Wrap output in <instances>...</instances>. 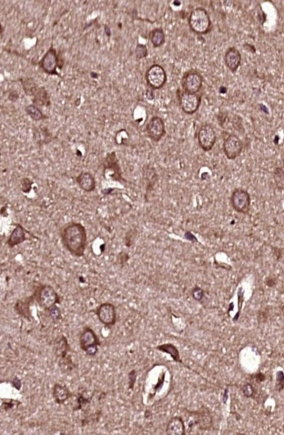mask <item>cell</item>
<instances>
[{"instance_id":"obj_1","label":"cell","mask_w":284,"mask_h":435,"mask_svg":"<svg viewBox=\"0 0 284 435\" xmlns=\"http://www.w3.org/2000/svg\"><path fill=\"white\" fill-rule=\"evenodd\" d=\"M60 237L63 246L72 256H84L88 246L86 228L78 222L71 221L63 225L60 230Z\"/></svg>"},{"instance_id":"obj_2","label":"cell","mask_w":284,"mask_h":435,"mask_svg":"<svg viewBox=\"0 0 284 435\" xmlns=\"http://www.w3.org/2000/svg\"><path fill=\"white\" fill-rule=\"evenodd\" d=\"M188 22L191 30L197 34L208 33L211 28V22L209 13L203 7L194 9L189 15Z\"/></svg>"},{"instance_id":"obj_3","label":"cell","mask_w":284,"mask_h":435,"mask_svg":"<svg viewBox=\"0 0 284 435\" xmlns=\"http://www.w3.org/2000/svg\"><path fill=\"white\" fill-rule=\"evenodd\" d=\"M80 347L88 356H96L99 346H101L100 338L94 331L89 326H85L80 334Z\"/></svg>"},{"instance_id":"obj_4","label":"cell","mask_w":284,"mask_h":435,"mask_svg":"<svg viewBox=\"0 0 284 435\" xmlns=\"http://www.w3.org/2000/svg\"><path fill=\"white\" fill-rule=\"evenodd\" d=\"M34 295L39 305L47 311L52 306L60 304L61 302L60 294L49 285H41L35 290Z\"/></svg>"},{"instance_id":"obj_5","label":"cell","mask_w":284,"mask_h":435,"mask_svg":"<svg viewBox=\"0 0 284 435\" xmlns=\"http://www.w3.org/2000/svg\"><path fill=\"white\" fill-rule=\"evenodd\" d=\"M93 312L99 321L106 328L111 329L116 324L118 320L116 307L110 302L101 303L93 310Z\"/></svg>"},{"instance_id":"obj_6","label":"cell","mask_w":284,"mask_h":435,"mask_svg":"<svg viewBox=\"0 0 284 435\" xmlns=\"http://www.w3.org/2000/svg\"><path fill=\"white\" fill-rule=\"evenodd\" d=\"M144 76L149 88L154 91L163 88L167 81L165 70L159 64L152 65L149 67Z\"/></svg>"},{"instance_id":"obj_7","label":"cell","mask_w":284,"mask_h":435,"mask_svg":"<svg viewBox=\"0 0 284 435\" xmlns=\"http://www.w3.org/2000/svg\"><path fill=\"white\" fill-rule=\"evenodd\" d=\"M103 173L105 176L108 175L114 181L126 182V180L123 178L122 171L115 151L107 153L103 162Z\"/></svg>"},{"instance_id":"obj_8","label":"cell","mask_w":284,"mask_h":435,"mask_svg":"<svg viewBox=\"0 0 284 435\" xmlns=\"http://www.w3.org/2000/svg\"><path fill=\"white\" fill-rule=\"evenodd\" d=\"M231 203L234 210L240 214H248L251 206L250 194L243 188L234 190L231 196Z\"/></svg>"},{"instance_id":"obj_9","label":"cell","mask_w":284,"mask_h":435,"mask_svg":"<svg viewBox=\"0 0 284 435\" xmlns=\"http://www.w3.org/2000/svg\"><path fill=\"white\" fill-rule=\"evenodd\" d=\"M179 106L182 110L187 115L195 114L199 110L202 102L200 94L183 92L178 93Z\"/></svg>"},{"instance_id":"obj_10","label":"cell","mask_w":284,"mask_h":435,"mask_svg":"<svg viewBox=\"0 0 284 435\" xmlns=\"http://www.w3.org/2000/svg\"><path fill=\"white\" fill-rule=\"evenodd\" d=\"M197 138L200 146L205 152L210 151L213 149L217 139L213 127L209 124L201 126Z\"/></svg>"},{"instance_id":"obj_11","label":"cell","mask_w":284,"mask_h":435,"mask_svg":"<svg viewBox=\"0 0 284 435\" xmlns=\"http://www.w3.org/2000/svg\"><path fill=\"white\" fill-rule=\"evenodd\" d=\"M203 83V78L200 72L195 70L188 71L182 79V87L184 92L197 94L200 92Z\"/></svg>"},{"instance_id":"obj_12","label":"cell","mask_w":284,"mask_h":435,"mask_svg":"<svg viewBox=\"0 0 284 435\" xmlns=\"http://www.w3.org/2000/svg\"><path fill=\"white\" fill-rule=\"evenodd\" d=\"M146 131L151 141L159 143L166 134L164 120L160 116H153L146 125Z\"/></svg>"},{"instance_id":"obj_13","label":"cell","mask_w":284,"mask_h":435,"mask_svg":"<svg viewBox=\"0 0 284 435\" xmlns=\"http://www.w3.org/2000/svg\"><path fill=\"white\" fill-rule=\"evenodd\" d=\"M60 61L59 56L57 53L56 49L52 45L39 62V65L45 73L50 75L60 76L57 71V67L60 69L61 67Z\"/></svg>"},{"instance_id":"obj_14","label":"cell","mask_w":284,"mask_h":435,"mask_svg":"<svg viewBox=\"0 0 284 435\" xmlns=\"http://www.w3.org/2000/svg\"><path fill=\"white\" fill-rule=\"evenodd\" d=\"M243 148L244 144L236 134H230L224 140L223 145V151L229 160H236L241 155Z\"/></svg>"},{"instance_id":"obj_15","label":"cell","mask_w":284,"mask_h":435,"mask_svg":"<svg viewBox=\"0 0 284 435\" xmlns=\"http://www.w3.org/2000/svg\"><path fill=\"white\" fill-rule=\"evenodd\" d=\"M71 351V347L68 339L64 335L58 337L54 342V352L55 355L59 359L60 365H73L71 356L69 353Z\"/></svg>"},{"instance_id":"obj_16","label":"cell","mask_w":284,"mask_h":435,"mask_svg":"<svg viewBox=\"0 0 284 435\" xmlns=\"http://www.w3.org/2000/svg\"><path fill=\"white\" fill-rule=\"evenodd\" d=\"M76 182L79 188L85 193H90L95 191L97 182L95 178L89 172L82 171L76 177Z\"/></svg>"},{"instance_id":"obj_17","label":"cell","mask_w":284,"mask_h":435,"mask_svg":"<svg viewBox=\"0 0 284 435\" xmlns=\"http://www.w3.org/2000/svg\"><path fill=\"white\" fill-rule=\"evenodd\" d=\"M224 62L228 69L235 73L242 62V55L239 49L236 47L229 48L225 53Z\"/></svg>"},{"instance_id":"obj_18","label":"cell","mask_w":284,"mask_h":435,"mask_svg":"<svg viewBox=\"0 0 284 435\" xmlns=\"http://www.w3.org/2000/svg\"><path fill=\"white\" fill-rule=\"evenodd\" d=\"M52 395L57 404L64 405L73 396V394L66 385L56 383L52 389Z\"/></svg>"},{"instance_id":"obj_19","label":"cell","mask_w":284,"mask_h":435,"mask_svg":"<svg viewBox=\"0 0 284 435\" xmlns=\"http://www.w3.org/2000/svg\"><path fill=\"white\" fill-rule=\"evenodd\" d=\"M166 433L168 435H186V429L181 417L174 416L170 419L166 426Z\"/></svg>"},{"instance_id":"obj_20","label":"cell","mask_w":284,"mask_h":435,"mask_svg":"<svg viewBox=\"0 0 284 435\" xmlns=\"http://www.w3.org/2000/svg\"><path fill=\"white\" fill-rule=\"evenodd\" d=\"M26 240L25 229L20 224H17L7 240L6 243L8 247L13 248L23 243Z\"/></svg>"},{"instance_id":"obj_21","label":"cell","mask_w":284,"mask_h":435,"mask_svg":"<svg viewBox=\"0 0 284 435\" xmlns=\"http://www.w3.org/2000/svg\"><path fill=\"white\" fill-rule=\"evenodd\" d=\"M35 299L34 294L32 296L26 297L22 300H18L16 303L15 309L18 314L28 319L30 316V303Z\"/></svg>"},{"instance_id":"obj_22","label":"cell","mask_w":284,"mask_h":435,"mask_svg":"<svg viewBox=\"0 0 284 435\" xmlns=\"http://www.w3.org/2000/svg\"><path fill=\"white\" fill-rule=\"evenodd\" d=\"M149 38L153 48H159L163 46L165 43V35L162 28H157L151 31Z\"/></svg>"},{"instance_id":"obj_23","label":"cell","mask_w":284,"mask_h":435,"mask_svg":"<svg viewBox=\"0 0 284 435\" xmlns=\"http://www.w3.org/2000/svg\"><path fill=\"white\" fill-rule=\"evenodd\" d=\"M155 348L158 351L167 353L174 361L178 362V363H182V361L180 359L178 349L173 344L170 343L162 344V345L157 346Z\"/></svg>"},{"instance_id":"obj_24","label":"cell","mask_w":284,"mask_h":435,"mask_svg":"<svg viewBox=\"0 0 284 435\" xmlns=\"http://www.w3.org/2000/svg\"><path fill=\"white\" fill-rule=\"evenodd\" d=\"M34 96L33 102L38 105L48 106L51 101L46 90L43 88L36 89L32 95Z\"/></svg>"},{"instance_id":"obj_25","label":"cell","mask_w":284,"mask_h":435,"mask_svg":"<svg viewBox=\"0 0 284 435\" xmlns=\"http://www.w3.org/2000/svg\"><path fill=\"white\" fill-rule=\"evenodd\" d=\"M26 111L31 119L35 121H40L47 119V117L44 115L40 108L34 105L27 106Z\"/></svg>"},{"instance_id":"obj_26","label":"cell","mask_w":284,"mask_h":435,"mask_svg":"<svg viewBox=\"0 0 284 435\" xmlns=\"http://www.w3.org/2000/svg\"><path fill=\"white\" fill-rule=\"evenodd\" d=\"M51 319L55 323H58L62 319L60 308L57 305H54L47 310Z\"/></svg>"},{"instance_id":"obj_27","label":"cell","mask_w":284,"mask_h":435,"mask_svg":"<svg viewBox=\"0 0 284 435\" xmlns=\"http://www.w3.org/2000/svg\"><path fill=\"white\" fill-rule=\"evenodd\" d=\"M135 56L137 60L146 58L148 56V50L146 45L138 44L135 49Z\"/></svg>"},{"instance_id":"obj_28","label":"cell","mask_w":284,"mask_h":435,"mask_svg":"<svg viewBox=\"0 0 284 435\" xmlns=\"http://www.w3.org/2000/svg\"><path fill=\"white\" fill-rule=\"evenodd\" d=\"M274 179L279 189H283L284 173L281 168H277L274 171Z\"/></svg>"},{"instance_id":"obj_29","label":"cell","mask_w":284,"mask_h":435,"mask_svg":"<svg viewBox=\"0 0 284 435\" xmlns=\"http://www.w3.org/2000/svg\"><path fill=\"white\" fill-rule=\"evenodd\" d=\"M130 259V256L127 252L121 251L117 254V262L122 267H123Z\"/></svg>"},{"instance_id":"obj_30","label":"cell","mask_w":284,"mask_h":435,"mask_svg":"<svg viewBox=\"0 0 284 435\" xmlns=\"http://www.w3.org/2000/svg\"><path fill=\"white\" fill-rule=\"evenodd\" d=\"M128 388L130 389V390H133L135 384H136L137 378V373L136 370L133 369L130 371L128 375Z\"/></svg>"},{"instance_id":"obj_31","label":"cell","mask_w":284,"mask_h":435,"mask_svg":"<svg viewBox=\"0 0 284 435\" xmlns=\"http://www.w3.org/2000/svg\"><path fill=\"white\" fill-rule=\"evenodd\" d=\"M90 400L88 397H85L83 394H80L78 398V406L76 407V410H82L83 407L86 406L90 403Z\"/></svg>"},{"instance_id":"obj_32","label":"cell","mask_w":284,"mask_h":435,"mask_svg":"<svg viewBox=\"0 0 284 435\" xmlns=\"http://www.w3.org/2000/svg\"><path fill=\"white\" fill-rule=\"evenodd\" d=\"M242 392L245 397L250 398L253 395L254 389L250 384H247L242 388Z\"/></svg>"},{"instance_id":"obj_33","label":"cell","mask_w":284,"mask_h":435,"mask_svg":"<svg viewBox=\"0 0 284 435\" xmlns=\"http://www.w3.org/2000/svg\"><path fill=\"white\" fill-rule=\"evenodd\" d=\"M284 376L283 371H278L277 374V381L278 386L279 387V389H280V391H282L284 388Z\"/></svg>"},{"instance_id":"obj_34","label":"cell","mask_w":284,"mask_h":435,"mask_svg":"<svg viewBox=\"0 0 284 435\" xmlns=\"http://www.w3.org/2000/svg\"><path fill=\"white\" fill-rule=\"evenodd\" d=\"M25 180V181H22V190L25 192V190H27V193H29L31 188V182L28 179Z\"/></svg>"},{"instance_id":"obj_35","label":"cell","mask_w":284,"mask_h":435,"mask_svg":"<svg viewBox=\"0 0 284 435\" xmlns=\"http://www.w3.org/2000/svg\"><path fill=\"white\" fill-rule=\"evenodd\" d=\"M203 291L200 288H196L194 290L193 296L196 300H201L203 297Z\"/></svg>"},{"instance_id":"obj_36","label":"cell","mask_w":284,"mask_h":435,"mask_svg":"<svg viewBox=\"0 0 284 435\" xmlns=\"http://www.w3.org/2000/svg\"><path fill=\"white\" fill-rule=\"evenodd\" d=\"M146 95L147 99H149V100H153V99H155V98L154 90H153L150 88L147 90Z\"/></svg>"},{"instance_id":"obj_37","label":"cell","mask_w":284,"mask_h":435,"mask_svg":"<svg viewBox=\"0 0 284 435\" xmlns=\"http://www.w3.org/2000/svg\"><path fill=\"white\" fill-rule=\"evenodd\" d=\"M228 389H225V392H224V393L223 395V397L224 404H225V403H226V402L227 401V400L228 398Z\"/></svg>"},{"instance_id":"obj_38","label":"cell","mask_w":284,"mask_h":435,"mask_svg":"<svg viewBox=\"0 0 284 435\" xmlns=\"http://www.w3.org/2000/svg\"><path fill=\"white\" fill-rule=\"evenodd\" d=\"M256 377H257V379H258V380H259L260 381V382H264V381L265 379V376L263 374H261V373L257 374Z\"/></svg>"},{"instance_id":"obj_39","label":"cell","mask_w":284,"mask_h":435,"mask_svg":"<svg viewBox=\"0 0 284 435\" xmlns=\"http://www.w3.org/2000/svg\"><path fill=\"white\" fill-rule=\"evenodd\" d=\"M227 92V90L224 87H220L219 89V92L221 94H225Z\"/></svg>"},{"instance_id":"obj_40","label":"cell","mask_w":284,"mask_h":435,"mask_svg":"<svg viewBox=\"0 0 284 435\" xmlns=\"http://www.w3.org/2000/svg\"><path fill=\"white\" fill-rule=\"evenodd\" d=\"M173 4L174 6H179L181 4V2L179 1H175L173 2Z\"/></svg>"}]
</instances>
